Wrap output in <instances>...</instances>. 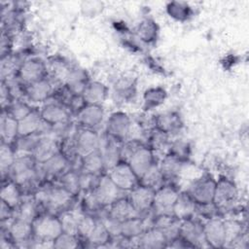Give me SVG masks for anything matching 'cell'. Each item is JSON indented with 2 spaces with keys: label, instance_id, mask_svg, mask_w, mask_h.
<instances>
[{
  "label": "cell",
  "instance_id": "37",
  "mask_svg": "<svg viewBox=\"0 0 249 249\" xmlns=\"http://www.w3.org/2000/svg\"><path fill=\"white\" fill-rule=\"evenodd\" d=\"M170 141L171 140L169 134L160 130L157 127H154L148 132L146 144L153 150L154 153L165 151L166 154Z\"/></svg>",
  "mask_w": 249,
  "mask_h": 249
},
{
  "label": "cell",
  "instance_id": "22",
  "mask_svg": "<svg viewBox=\"0 0 249 249\" xmlns=\"http://www.w3.org/2000/svg\"><path fill=\"white\" fill-rule=\"evenodd\" d=\"M53 89V83L47 76L39 81L25 86V97L31 102H46L52 97Z\"/></svg>",
  "mask_w": 249,
  "mask_h": 249
},
{
  "label": "cell",
  "instance_id": "24",
  "mask_svg": "<svg viewBox=\"0 0 249 249\" xmlns=\"http://www.w3.org/2000/svg\"><path fill=\"white\" fill-rule=\"evenodd\" d=\"M105 211L110 217L121 223L130 218L141 216L135 210V208L133 207V205L131 204L126 196H124L117 199L116 201H114L111 205L105 208Z\"/></svg>",
  "mask_w": 249,
  "mask_h": 249
},
{
  "label": "cell",
  "instance_id": "50",
  "mask_svg": "<svg viewBox=\"0 0 249 249\" xmlns=\"http://www.w3.org/2000/svg\"><path fill=\"white\" fill-rule=\"evenodd\" d=\"M83 241L79 235L67 232H61L53 241V248L55 249H74L81 247Z\"/></svg>",
  "mask_w": 249,
  "mask_h": 249
},
{
  "label": "cell",
  "instance_id": "43",
  "mask_svg": "<svg viewBox=\"0 0 249 249\" xmlns=\"http://www.w3.org/2000/svg\"><path fill=\"white\" fill-rule=\"evenodd\" d=\"M166 13L173 19L183 22L192 17L193 10L186 2L173 1L166 5Z\"/></svg>",
  "mask_w": 249,
  "mask_h": 249
},
{
  "label": "cell",
  "instance_id": "23",
  "mask_svg": "<svg viewBox=\"0 0 249 249\" xmlns=\"http://www.w3.org/2000/svg\"><path fill=\"white\" fill-rule=\"evenodd\" d=\"M137 247L145 249H161L167 247V240L164 234L156 227L151 226L145 229L137 237Z\"/></svg>",
  "mask_w": 249,
  "mask_h": 249
},
{
  "label": "cell",
  "instance_id": "1",
  "mask_svg": "<svg viewBox=\"0 0 249 249\" xmlns=\"http://www.w3.org/2000/svg\"><path fill=\"white\" fill-rule=\"evenodd\" d=\"M33 196L44 211L56 215H59L65 210H69L76 197L55 182L41 185L33 194Z\"/></svg>",
  "mask_w": 249,
  "mask_h": 249
},
{
  "label": "cell",
  "instance_id": "49",
  "mask_svg": "<svg viewBox=\"0 0 249 249\" xmlns=\"http://www.w3.org/2000/svg\"><path fill=\"white\" fill-rule=\"evenodd\" d=\"M166 153L187 162L191 155V146L189 142L183 139H176V140L170 141V144Z\"/></svg>",
  "mask_w": 249,
  "mask_h": 249
},
{
  "label": "cell",
  "instance_id": "39",
  "mask_svg": "<svg viewBox=\"0 0 249 249\" xmlns=\"http://www.w3.org/2000/svg\"><path fill=\"white\" fill-rule=\"evenodd\" d=\"M137 37L146 44L154 43L159 35V26L152 18H145L141 20L136 27Z\"/></svg>",
  "mask_w": 249,
  "mask_h": 249
},
{
  "label": "cell",
  "instance_id": "4",
  "mask_svg": "<svg viewBox=\"0 0 249 249\" xmlns=\"http://www.w3.org/2000/svg\"><path fill=\"white\" fill-rule=\"evenodd\" d=\"M180 194L174 183H164L155 191L154 201L151 209L153 216L173 215V206Z\"/></svg>",
  "mask_w": 249,
  "mask_h": 249
},
{
  "label": "cell",
  "instance_id": "25",
  "mask_svg": "<svg viewBox=\"0 0 249 249\" xmlns=\"http://www.w3.org/2000/svg\"><path fill=\"white\" fill-rule=\"evenodd\" d=\"M152 226L158 228L164 234L167 242L169 243L171 240L179 236L181 221L173 215L153 216Z\"/></svg>",
  "mask_w": 249,
  "mask_h": 249
},
{
  "label": "cell",
  "instance_id": "10",
  "mask_svg": "<svg viewBox=\"0 0 249 249\" xmlns=\"http://www.w3.org/2000/svg\"><path fill=\"white\" fill-rule=\"evenodd\" d=\"M179 235L193 248L208 247L203 232V222L196 216L181 221Z\"/></svg>",
  "mask_w": 249,
  "mask_h": 249
},
{
  "label": "cell",
  "instance_id": "17",
  "mask_svg": "<svg viewBox=\"0 0 249 249\" xmlns=\"http://www.w3.org/2000/svg\"><path fill=\"white\" fill-rule=\"evenodd\" d=\"M203 232L208 247L224 248V221L220 216L209 218L203 222Z\"/></svg>",
  "mask_w": 249,
  "mask_h": 249
},
{
  "label": "cell",
  "instance_id": "48",
  "mask_svg": "<svg viewBox=\"0 0 249 249\" xmlns=\"http://www.w3.org/2000/svg\"><path fill=\"white\" fill-rule=\"evenodd\" d=\"M62 227V231L78 235V219L79 214L72 212L70 209L61 212L58 215Z\"/></svg>",
  "mask_w": 249,
  "mask_h": 249
},
{
  "label": "cell",
  "instance_id": "8",
  "mask_svg": "<svg viewBox=\"0 0 249 249\" xmlns=\"http://www.w3.org/2000/svg\"><path fill=\"white\" fill-rule=\"evenodd\" d=\"M72 164L59 152L43 163H38V172L43 184L54 182L66 170L71 168Z\"/></svg>",
  "mask_w": 249,
  "mask_h": 249
},
{
  "label": "cell",
  "instance_id": "34",
  "mask_svg": "<svg viewBox=\"0 0 249 249\" xmlns=\"http://www.w3.org/2000/svg\"><path fill=\"white\" fill-rule=\"evenodd\" d=\"M79 170L95 175H101L105 173L106 168L99 150L81 158Z\"/></svg>",
  "mask_w": 249,
  "mask_h": 249
},
{
  "label": "cell",
  "instance_id": "42",
  "mask_svg": "<svg viewBox=\"0 0 249 249\" xmlns=\"http://www.w3.org/2000/svg\"><path fill=\"white\" fill-rule=\"evenodd\" d=\"M165 183L158 161L155 162L140 178L139 184L157 190Z\"/></svg>",
  "mask_w": 249,
  "mask_h": 249
},
{
  "label": "cell",
  "instance_id": "14",
  "mask_svg": "<svg viewBox=\"0 0 249 249\" xmlns=\"http://www.w3.org/2000/svg\"><path fill=\"white\" fill-rule=\"evenodd\" d=\"M75 141L80 158L99 150L100 134L95 129L78 126L75 132Z\"/></svg>",
  "mask_w": 249,
  "mask_h": 249
},
{
  "label": "cell",
  "instance_id": "53",
  "mask_svg": "<svg viewBox=\"0 0 249 249\" xmlns=\"http://www.w3.org/2000/svg\"><path fill=\"white\" fill-rule=\"evenodd\" d=\"M15 98L12 95L11 89L8 84L5 81H1L0 86V103H1V110H7L10 105L14 102Z\"/></svg>",
  "mask_w": 249,
  "mask_h": 249
},
{
  "label": "cell",
  "instance_id": "52",
  "mask_svg": "<svg viewBox=\"0 0 249 249\" xmlns=\"http://www.w3.org/2000/svg\"><path fill=\"white\" fill-rule=\"evenodd\" d=\"M134 83L128 78H121L115 85V91L122 97L127 98L134 92Z\"/></svg>",
  "mask_w": 249,
  "mask_h": 249
},
{
  "label": "cell",
  "instance_id": "36",
  "mask_svg": "<svg viewBox=\"0 0 249 249\" xmlns=\"http://www.w3.org/2000/svg\"><path fill=\"white\" fill-rule=\"evenodd\" d=\"M111 238H112V236L106 230L105 226L97 218V223H96L94 229L92 230L91 233L86 240V243L88 244V246L96 247V248L110 247Z\"/></svg>",
  "mask_w": 249,
  "mask_h": 249
},
{
  "label": "cell",
  "instance_id": "20",
  "mask_svg": "<svg viewBox=\"0 0 249 249\" xmlns=\"http://www.w3.org/2000/svg\"><path fill=\"white\" fill-rule=\"evenodd\" d=\"M75 117L78 126L95 129L103 121L104 110L102 105L87 104Z\"/></svg>",
  "mask_w": 249,
  "mask_h": 249
},
{
  "label": "cell",
  "instance_id": "5",
  "mask_svg": "<svg viewBox=\"0 0 249 249\" xmlns=\"http://www.w3.org/2000/svg\"><path fill=\"white\" fill-rule=\"evenodd\" d=\"M216 179L209 173H204L196 178L186 192L191 196L196 204L210 203L213 201Z\"/></svg>",
  "mask_w": 249,
  "mask_h": 249
},
{
  "label": "cell",
  "instance_id": "2",
  "mask_svg": "<svg viewBox=\"0 0 249 249\" xmlns=\"http://www.w3.org/2000/svg\"><path fill=\"white\" fill-rule=\"evenodd\" d=\"M33 238L37 240L54 241L62 232L58 215L42 211L32 222Z\"/></svg>",
  "mask_w": 249,
  "mask_h": 249
},
{
  "label": "cell",
  "instance_id": "51",
  "mask_svg": "<svg viewBox=\"0 0 249 249\" xmlns=\"http://www.w3.org/2000/svg\"><path fill=\"white\" fill-rule=\"evenodd\" d=\"M34 109L23 99H16L6 110L14 119L20 121L29 115Z\"/></svg>",
  "mask_w": 249,
  "mask_h": 249
},
{
  "label": "cell",
  "instance_id": "55",
  "mask_svg": "<svg viewBox=\"0 0 249 249\" xmlns=\"http://www.w3.org/2000/svg\"><path fill=\"white\" fill-rule=\"evenodd\" d=\"M12 50V36L11 33L2 29L1 33V45H0V53L1 57L11 54Z\"/></svg>",
  "mask_w": 249,
  "mask_h": 249
},
{
  "label": "cell",
  "instance_id": "16",
  "mask_svg": "<svg viewBox=\"0 0 249 249\" xmlns=\"http://www.w3.org/2000/svg\"><path fill=\"white\" fill-rule=\"evenodd\" d=\"M39 111L43 121L51 126L69 122L72 115L67 106L55 100L46 102Z\"/></svg>",
  "mask_w": 249,
  "mask_h": 249
},
{
  "label": "cell",
  "instance_id": "31",
  "mask_svg": "<svg viewBox=\"0 0 249 249\" xmlns=\"http://www.w3.org/2000/svg\"><path fill=\"white\" fill-rule=\"evenodd\" d=\"M0 135L1 142L12 145L18 137V121L14 119L6 110H1Z\"/></svg>",
  "mask_w": 249,
  "mask_h": 249
},
{
  "label": "cell",
  "instance_id": "47",
  "mask_svg": "<svg viewBox=\"0 0 249 249\" xmlns=\"http://www.w3.org/2000/svg\"><path fill=\"white\" fill-rule=\"evenodd\" d=\"M59 152L69 160L71 164H73L77 160L81 159L77 151L75 133L59 140Z\"/></svg>",
  "mask_w": 249,
  "mask_h": 249
},
{
  "label": "cell",
  "instance_id": "12",
  "mask_svg": "<svg viewBox=\"0 0 249 249\" xmlns=\"http://www.w3.org/2000/svg\"><path fill=\"white\" fill-rule=\"evenodd\" d=\"M47 76L48 69L46 63L38 57H29L22 61L17 77L23 85L27 86Z\"/></svg>",
  "mask_w": 249,
  "mask_h": 249
},
{
  "label": "cell",
  "instance_id": "57",
  "mask_svg": "<svg viewBox=\"0 0 249 249\" xmlns=\"http://www.w3.org/2000/svg\"><path fill=\"white\" fill-rule=\"evenodd\" d=\"M167 247H170V248H176V249H181V248H193L192 245L187 242L185 239H183L180 235L177 236L176 238H174L173 240H171Z\"/></svg>",
  "mask_w": 249,
  "mask_h": 249
},
{
  "label": "cell",
  "instance_id": "3",
  "mask_svg": "<svg viewBox=\"0 0 249 249\" xmlns=\"http://www.w3.org/2000/svg\"><path fill=\"white\" fill-rule=\"evenodd\" d=\"M238 199V189L236 184L226 176H221L216 180L213 203L219 214L231 210Z\"/></svg>",
  "mask_w": 249,
  "mask_h": 249
},
{
  "label": "cell",
  "instance_id": "7",
  "mask_svg": "<svg viewBox=\"0 0 249 249\" xmlns=\"http://www.w3.org/2000/svg\"><path fill=\"white\" fill-rule=\"evenodd\" d=\"M106 173L114 184L124 193L129 192L139 184V178L134 173L129 163L123 160L109 168Z\"/></svg>",
  "mask_w": 249,
  "mask_h": 249
},
{
  "label": "cell",
  "instance_id": "29",
  "mask_svg": "<svg viewBox=\"0 0 249 249\" xmlns=\"http://www.w3.org/2000/svg\"><path fill=\"white\" fill-rule=\"evenodd\" d=\"M1 201L8 204L12 207L15 211L20 204L24 194L21 188L13 180L7 179L2 181V188H1Z\"/></svg>",
  "mask_w": 249,
  "mask_h": 249
},
{
  "label": "cell",
  "instance_id": "35",
  "mask_svg": "<svg viewBox=\"0 0 249 249\" xmlns=\"http://www.w3.org/2000/svg\"><path fill=\"white\" fill-rule=\"evenodd\" d=\"M148 227L147 218L145 216L133 217L121 223V234L127 238H134L142 233Z\"/></svg>",
  "mask_w": 249,
  "mask_h": 249
},
{
  "label": "cell",
  "instance_id": "27",
  "mask_svg": "<svg viewBox=\"0 0 249 249\" xmlns=\"http://www.w3.org/2000/svg\"><path fill=\"white\" fill-rule=\"evenodd\" d=\"M158 163L165 183H173L179 177L186 161L166 153Z\"/></svg>",
  "mask_w": 249,
  "mask_h": 249
},
{
  "label": "cell",
  "instance_id": "30",
  "mask_svg": "<svg viewBox=\"0 0 249 249\" xmlns=\"http://www.w3.org/2000/svg\"><path fill=\"white\" fill-rule=\"evenodd\" d=\"M196 203L186 192H180L173 206V216L180 221L187 220L196 216Z\"/></svg>",
  "mask_w": 249,
  "mask_h": 249
},
{
  "label": "cell",
  "instance_id": "9",
  "mask_svg": "<svg viewBox=\"0 0 249 249\" xmlns=\"http://www.w3.org/2000/svg\"><path fill=\"white\" fill-rule=\"evenodd\" d=\"M1 226L6 228L16 247L22 248L31 246L33 238L32 223L14 217L7 223H1Z\"/></svg>",
  "mask_w": 249,
  "mask_h": 249
},
{
  "label": "cell",
  "instance_id": "56",
  "mask_svg": "<svg viewBox=\"0 0 249 249\" xmlns=\"http://www.w3.org/2000/svg\"><path fill=\"white\" fill-rule=\"evenodd\" d=\"M15 217V210L10 207L5 202L1 201V210H0V220L1 223H7Z\"/></svg>",
  "mask_w": 249,
  "mask_h": 249
},
{
  "label": "cell",
  "instance_id": "41",
  "mask_svg": "<svg viewBox=\"0 0 249 249\" xmlns=\"http://www.w3.org/2000/svg\"><path fill=\"white\" fill-rule=\"evenodd\" d=\"M166 90L161 87H152L147 89L143 93V107L147 110H152L161 105L166 99Z\"/></svg>",
  "mask_w": 249,
  "mask_h": 249
},
{
  "label": "cell",
  "instance_id": "44",
  "mask_svg": "<svg viewBox=\"0 0 249 249\" xmlns=\"http://www.w3.org/2000/svg\"><path fill=\"white\" fill-rule=\"evenodd\" d=\"M225 230L224 248L229 247L238 236L244 233V228L241 221L237 219H223Z\"/></svg>",
  "mask_w": 249,
  "mask_h": 249
},
{
  "label": "cell",
  "instance_id": "46",
  "mask_svg": "<svg viewBox=\"0 0 249 249\" xmlns=\"http://www.w3.org/2000/svg\"><path fill=\"white\" fill-rule=\"evenodd\" d=\"M97 223V217L95 215L82 212L79 214L78 219V235L82 241H86Z\"/></svg>",
  "mask_w": 249,
  "mask_h": 249
},
{
  "label": "cell",
  "instance_id": "38",
  "mask_svg": "<svg viewBox=\"0 0 249 249\" xmlns=\"http://www.w3.org/2000/svg\"><path fill=\"white\" fill-rule=\"evenodd\" d=\"M55 183L59 184L68 192H70L73 196H77L81 193L80 170L73 167L69 168L61 176L58 177Z\"/></svg>",
  "mask_w": 249,
  "mask_h": 249
},
{
  "label": "cell",
  "instance_id": "54",
  "mask_svg": "<svg viewBox=\"0 0 249 249\" xmlns=\"http://www.w3.org/2000/svg\"><path fill=\"white\" fill-rule=\"evenodd\" d=\"M87 105L82 94H73L70 98L67 107L72 115H77Z\"/></svg>",
  "mask_w": 249,
  "mask_h": 249
},
{
  "label": "cell",
  "instance_id": "32",
  "mask_svg": "<svg viewBox=\"0 0 249 249\" xmlns=\"http://www.w3.org/2000/svg\"><path fill=\"white\" fill-rule=\"evenodd\" d=\"M82 95L87 104L102 105L108 96V88L99 81H89Z\"/></svg>",
  "mask_w": 249,
  "mask_h": 249
},
{
  "label": "cell",
  "instance_id": "26",
  "mask_svg": "<svg viewBox=\"0 0 249 249\" xmlns=\"http://www.w3.org/2000/svg\"><path fill=\"white\" fill-rule=\"evenodd\" d=\"M155 127L171 136L181 130L183 121L178 112L168 111L155 116Z\"/></svg>",
  "mask_w": 249,
  "mask_h": 249
},
{
  "label": "cell",
  "instance_id": "33",
  "mask_svg": "<svg viewBox=\"0 0 249 249\" xmlns=\"http://www.w3.org/2000/svg\"><path fill=\"white\" fill-rule=\"evenodd\" d=\"M39 204L35 200L33 195H24L20 204L15 211V217L32 223L33 220L42 212L39 211Z\"/></svg>",
  "mask_w": 249,
  "mask_h": 249
},
{
  "label": "cell",
  "instance_id": "15",
  "mask_svg": "<svg viewBox=\"0 0 249 249\" xmlns=\"http://www.w3.org/2000/svg\"><path fill=\"white\" fill-rule=\"evenodd\" d=\"M127 162L137 177L140 178L155 162H157V160L153 150L144 143L135 150L127 160Z\"/></svg>",
  "mask_w": 249,
  "mask_h": 249
},
{
  "label": "cell",
  "instance_id": "21",
  "mask_svg": "<svg viewBox=\"0 0 249 249\" xmlns=\"http://www.w3.org/2000/svg\"><path fill=\"white\" fill-rule=\"evenodd\" d=\"M57 153H59V139L52 134H45L37 143L32 156L38 163H43Z\"/></svg>",
  "mask_w": 249,
  "mask_h": 249
},
{
  "label": "cell",
  "instance_id": "11",
  "mask_svg": "<svg viewBox=\"0 0 249 249\" xmlns=\"http://www.w3.org/2000/svg\"><path fill=\"white\" fill-rule=\"evenodd\" d=\"M130 130L131 120L126 113L117 111L109 116L105 130V133H107L109 136L123 143L128 139Z\"/></svg>",
  "mask_w": 249,
  "mask_h": 249
},
{
  "label": "cell",
  "instance_id": "18",
  "mask_svg": "<svg viewBox=\"0 0 249 249\" xmlns=\"http://www.w3.org/2000/svg\"><path fill=\"white\" fill-rule=\"evenodd\" d=\"M51 125L47 124L40 114V111L34 109L29 115L18 121V136L32 134H49Z\"/></svg>",
  "mask_w": 249,
  "mask_h": 249
},
{
  "label": "cell",
  "instance_id": "13",
  "mask_svg": "<svg viewBox=\"0 0 249 249\" xmlns=\"http://www.w3.org/2000/svg\"><path fill=\"white\" fill-rule=\"evenodd\" d=\"M155 191L152 188L138 184L132 190L127 192V198L135 208V210L141 215L145 216L151 212Z\"/></svg>",
  "mask_w": 249,
  "mask_h": 249
},
{
  "label": "cell",
  "instance_id": "28",
  "mask_svg": "<svg viewBox=\"0 0 249 249\" xmlns=\"http://www.w3.org/2000/svg\"><path fill=\"white\" fill-rule=\"evenodd\" d=\"M89 81L86 70L80 67H71L65 75L63 84L73 94H82Z\"/></svg>",
  "mask_w": 249,
  "mask_h": 249
},
{
  "label": "cell",
  "instance_id": "19",
  "mask_svg": "<svg viewBox=\"0 0 249 249\" xmlns=\"http://www.w3.org/2000/svg\"><path fill=\"white\" fill-rule=\"evenodd\" d=\"M121 146L122 142L109 136L107 133L100 135L99 152L102 156L106 171L117 164L121 159Z\"/></svg>",
  "mask_w": 249,
  "mask_h": 249
},
{
  "label": "cell",
  "instance_id": "45",
  "mask_svg": "<svg viewBox=\"0 0 249 249\" xmlns=\"http://www.w3.org/2000/svg\"><path fill=\"white\" fill-rule=\"evenodd\" d=\"M42 135L43 134H32L26 136H18L13 144L17 155H32Z\"/></svg>",
  "mask_w": 249,
  "mask_h": 249
},
{
  "label": "cell",
  "instance_id": "6",
  "mask_svg": "<svg viewBox=\"0 0 249 249\" xmlns=\"http://www.w3.org/2000/svg\"><path fill=\"white\" fill-rule=\"evenodd\" d=\"M91 191L98 204L103 209L107 208L114 201L124 196V192L120 190L114 184L106 172L99 176L95 187Z\"/></svg>",
  "mask_w": 249,
  "mask_h": 249
},
{
  "label": "cell",
  "instance_id": "40",
  "mask_svg": "<svg viewBox=\"0 0 249 249\" xmlns=\"http://www.w3.org/2000/svg\"><path fill=\"white\" fill-rule=\"evenodd\" d=\"M17 153L12 144L1 142L0 144V171L2 181L8 179L9 171L16 160Z\"/></svg>",
  "mask_w": 249,
  "mask_h": 249
}]
</instances>
